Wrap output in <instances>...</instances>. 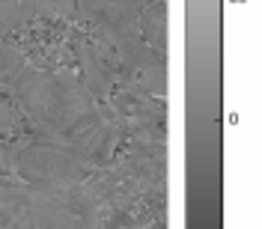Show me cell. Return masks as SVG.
<instances>
[{
    "label": "cell",
    "mask_w": 262,
    "mask_h": 229,
    "mask_svg": "<svg viewBox=\"0 0 262 229\" xmlns=\"http://www.w3.org/2000/svg\"><path fill=\"white\" fill-rule=\"evenodd\" d=\"M9 93L18 110L60 143H69L101 119V104L72 72L21 68V75L9 83Z\"/></svg>",
    "instance_id": "6da1fadb"
},
{
    "label": "cell",
    "mask_w": 262,
    "mask_h": 229,
    "mask_svg": "<svg viewBox=\"0 0 262 229\" xmlns=\"http://www.w3.org/2000/svg\"><path fill=\"white\" fill-rule=\"evenodd\" d=\"M9 155H12V176L18 181L54 194H66L69 188L93 176V167L83 164L60 140H30L9 149Z\"/></svg>",
    "instance_id": "7a4b0ae2"
},
{
    "label": "cell",
    "mask_w": 262,
    "mask_h": 229,
    "mask_svg": "<svg viewBox=\"0 0 262 229\" xmlns=\"http://www.w3.org/2000/svg\"><path fill=\"white\" fill-rule=\"evenodd\" d=\"M152 0H75V12H81L96 30L98 45H119L137 33V15Z\"/></svg>",
    "instance_id": "3957f363"
},
{
    "label": "cell",
    "mask_w": 262,
    "mask_h": 229,
    "mask_svg": "<svg viewBox=\"0 0 262 229\" xmlns=\"http://www.w3.org/2000/svg\"><path fill=\"white\" fill-rule=\"evenodd\" d=\"M15 229H83V220L66 205L63 194L27 185L21 196Z\"/></svg>",
    "instance_id": "277c9868"
},
{
    "label": "cell",
    "mask_w": 262,
    "mask_h": 229,
    "mask_svg": "<svg viewBox=\"0 0 262 229\" xmlns=\"http://www.w3.org/2000/svg\"><path fill=\"white\" fill-rule=\"evenodd\" d=\"M78 57H81V65H83L81 83L101 104L114 89V78H111V68H107V54L101 51L98 42H83V45H78Z\"/></svg>",
    "instance_id": "5b68a950"
},
{
    "label": "cell",
    "mask_w": 262,
    "mask_h": 229,
    "mask_svg": "<svg viewBox=\"0 0 262 229\" xmlns=\"http://www.w3.org/2000/svg\"><path fill=\"white\" fill-rule=\"evenodd\" d=\"M137 36L158 57H164V48H167V6H164V0H152V3H146L140 9V15H137Z\"/></svg>",
    "instance_id": "8992f818"
},
{
    "label": "cell",
    "mask_w": 262,
    "mask_h": 229,
    "mask_svg": "<svg viewBox=\"0 0 262 229\" xmlns=\"http://www.w3.org/2000/svg\"><path fill=\"white\" fill-rule=\"evenodd\" d=\"M137 86H140V93L149 98H164L167 96V72H164V60L158 63H149L143 65L140 72H137Z\"/></svg>",
    "instance_id": "52a82bcc"
},
{
    "label": "cell",
    "mask_w": 262,
    "mask_h": 229,
    "mask_svg": "<svg viewBox=\"0 0 262 229\" xmlns=\"http://www.w3.org/2000/svg\"><path fill=\"white\" fill-rule=\"evenodd\" d=\"M21 68H27L24 54H21L18 48H12L9 42H3V39H0V83H3V86H9V83L21 75Z\"/></svg>",
    "instance_id": "ba28073f"
},
{
    "label": "cell",
    "mask_w": 262,
    "mask_h": 229,
    "mask_svg": "<svg viewBox=\"0 0 262 229\" xmlns=\"http://www.w3.org/2000/svg\"><path fill=\"white\" fill-rule=\"evenodd\" d=\"M24 21H27V12L18 0H0V36L21 27Z\"/></svg>",
    "instance_id": "9c48e42d"
},
{
    "label": "cell",
    "mask_w": 262,
    "mask_h": 229,
    "mask_svg": "<svg viewBox=\"0 0 262 229\" xmlns=\"http://www.w3.org/2000/svg\"><path fill=\"white\" fill-rule=\"evenodd\" d=\"M21 125V110L15 101L0 98V137H12Z\"/></svg>",
    "instance_id": "30bf717a"
},
{
    "label": "cell",
    "mask_w": 262,
    "mask_h": 229,
    "mask_svg": "<svg viewBox=\"0 0 262 229\" xmlns=\"http://www.w3.org/2000/svg\"><path fill=\"white\" fill-rule=\"evenodd\" d=\"M0 176H12V155L3 143H0Z\"/></svg>",
    "instance_id": "8fae6325"
}]
</instances>
